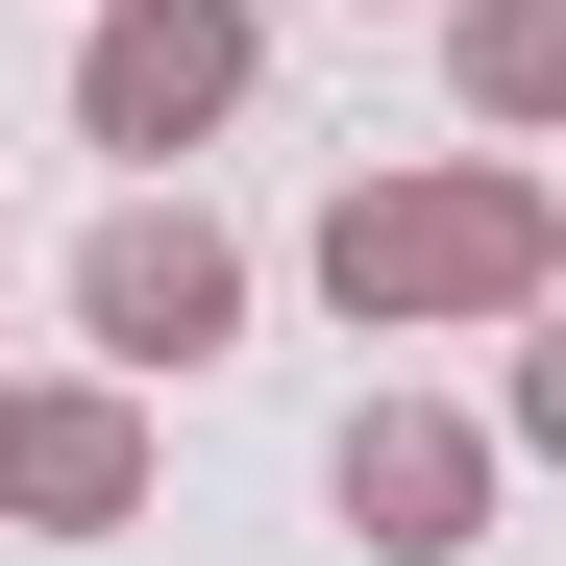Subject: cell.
<instances>
[{
	"instance_id": "277c9868",
	"label": "cell",
	"mask_w": 566,
	"mask_h": 566,
	"mask_svg": "<svg viewBox=\"0 0 566 566\" xmlns=\"http://www.w3.org/2000/svg\"><path fill=\"white\" fill-rule=\"evenodd\" d=\"M493 419H443V395H369L345 443H321V493H345V542L369 566H468V542H493Z\"/></svg>"
},
{
	"instance_id": "3957f363",
	"label": "cell",
	"mask_w": 566,
	"mask_h": 566,
	"mask_svg": "<svg viewBox=\"0 0 566 566\" xmlns=\"http://www.w3.org/2000/svg\"><path fill=\"white\" fill-rule=\"evenodd\" d=\"M74 345H99V369H222L247 345V247L198 198H124L99 247H74Z\"/></svg>"
},
{
	"instance_id": "7a4b0ae2",
	"label": "cell",
	"mask_w": 566,
	"mask_h": 566,
	"mask_svg": "<svg viewBox=\"0 0 566 566\" xmlns=\"http://www.w3.org/2000/svg\"><path fill=\"white\" fill-rule=\"evenodd\" d=\"M247 74H271L247 0H99V25H74V124H99L124 172H172L198 124H247Z\"/></svg>"
},
{
	"instance_id": "6da1fadb",
	"label": "cell",
	"mask_w": 566,
	"mask_h": 566,
	"mask_svg": "<svg viewBox=\"0 0 566 566\" xmlns=\"http://www.w3.org/2000/svg\"><path fill=\"white\" fill-rule=\"evenodd\" d=\"M321 296H345V345L542 321V296H566V198H542V148H419V172H345V198H321Z\"/></svg>"
},
{
	"instance_id": "8992f818",
	"label": "cell",
	"mask_w": 566,
	"mask_h": 566,
	"mask_svg": "<svg viewBox=\"0 0 566 566\" xmlns=\"http://www.w3.org/2000/svg\"><path fill=\"white\" fill-rule=\"evenodd\" d=\"M443 99H468V148L566 124V0H443Z\"/></svg>"
},
{
	"instance_id": "5b68a950",
	"label": "cell",
	"mask_w": 566,
	"mask_h": 566,
	"mask_svg": "<svg viewBox=\"0 0 566 566\" xmlns=\"http://www.w3.org/2000/svg\"><path fill=\"white\" fill-rule=\"evenodd\" d=\"M124 517H148V369L0 395V542H124Z\"/></svg>"
}]
</instances>
